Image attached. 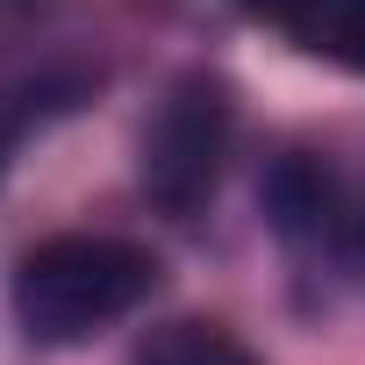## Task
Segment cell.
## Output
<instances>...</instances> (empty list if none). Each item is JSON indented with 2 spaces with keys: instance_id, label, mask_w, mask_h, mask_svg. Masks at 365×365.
<instances>
[{
  "instance_id": "1",
  "label": "cell",
  "mask_w": 365,
  "mask_h": 365,
  "mask_svg": "<svg viewBox=\"0 0 365 365\" xmlns=\"http://www.w3.org/2000/svg\"><path fill=\"white\" fill-rule=\"evenodd\" d=\"M158 287V258L129 237H51L15 265V322L36 344H86L108 322L136 315Z\"/></svg>"
},
{
  "instance_id": "2",
  "label": "cell",
  "mask_w": 365,
  "mask_h": 365,
  "mask_svg": "<svg viewBox=\"0 0 365 365\" xmlns=\"http://www.w3.org/2000/svg\"><path fill=\"white\" fill-rule=\"evenodd\" d=\"M230 143H237V101L215 72H187L172 79L165 101L150 108L143 122V143H136V179L150 208L165 215H201L222 187V165H230Z\"/></svg>"
},
{
  "instance_id": "3",
  "label": "cell",
  "mask_w": 365,
  "mask_h": 365,
  "mask_svg": "<svg viewBox=\"0 0 365 365\" xmlns=\"http://www.w3.org/2000/svg\"><path fill=\"white\" fill-rule=\"evenodd\" d=\"M265 215L287 244L365 265V158L344 150H287L265 172Z\"/></svg>"
},
{
  "instance_id": "4",
  "label": "cell",
  "mask_w": 365,
  "mask_h": 365,
  "mask_svg": "<svg viewBox=\"0 0 365 365\" xmlns=\"http://www.w3.org/2000/svg\"><path fill=\"white\" fill-rule=\"evenodd\" d=\"M258 22L287 29L308 58H329L344 72H365V0H237Z\"/></svg>"
},
{
  "instance_id": "5",
  "label": "cell",
  "mask_w": 365,
  "mask_h": 365,
  "mask_svg": "<svg viewBox=\"0 0 365 365\" xmlns=\"http://www.w3.org/2000/svg\"><path fill=\"white\" fill-rule=\"evenodd\" d=\"M129 365H258L244 351L237 329L208 322V315H172V322H150L129 351Z\"/></svg>"
},
{
  "instance_id": "6",
  "label": "cell",
  "mask_w": 365,
  "mask_h": 365,
  "mask_svg": "<svg viewBox=\"0 0 365 365\" xmlns=\"http://www.w3.org/2000/svg\"><path fill=\"white\" fill-rule=\"evenodd\" d=\"M86 93V72H36V79H15L0 86V172H8V158L58 115H72Z\"/></svg>"
}]
</instances>
